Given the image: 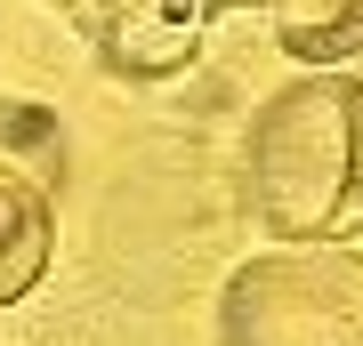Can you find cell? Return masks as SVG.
<instances>
[{"label":"cell","mask_w":363,"mask_h":346,"mask_svg":"<svg viewBox=\"0 0 363 346\" xmlns=\"http://www.w3.org/2000/svg\"><path fill=\"white\" fill-rule=\"evenodd\" d=\"M242 209L283 250L363 226V73L283 81L242 129Z\"/></svg>","instance_id":"1"},{"label":"cell","mask_w":363,"mask_h":346,"mask_svg":"<svg viewBox=\"0 0 363 346\" xmlns=\"http://www.w3.org/2000/svg\"><path fill=\"white\" fill-rule=\"evenodd\" d=\"M218 346H363V250L307 242L226 274Z\"/></svg>","instance_id":"2"},{"label":"cell","mask_w":363,"mask_h":346,"mask_svg":"<svg viewBox=\"0 0 363 346\" xmlns=\"http://www.w3.org/2000/svg\"><path fill=\"white\" fill-rule=\"evenodd\" d=\"M49 8L97 49L105 73L162 81V73L202 57V33L226 8H267V0H49Z\"/></svg>","instance_id":"3"},{"label":"cell","mask_w":363,"mask_h":346,"mask_svg":"<svg viewBox=\"0 0 363 346\" xmlns=\"http://www.w3.org/2000/svg\"><path fill=\"white\" fill-rule=\"evenodd\" d=\"M49 258H57V193L25 161L0 154V306L33 298Z\"/></svg>","instance_id":"4"},{"label":"cell","mask_w":363,"mask_h":346,"mask_svg":"<svg viewBox=\"0 0 363 346\" xmlns=\"http://www.w3.org/2000/svg\"><path fill=\"white\" fill-rule=\"evenodd\" d=\"M267 16H274V49L291 64L339 73L363 57V0H267Z\"/></svg>","instance_id":"5"},{"label":"cell","mask_w":363,"mask_h":346,"mask_svg":"<svg viewBox=\"0 0 363 346\" xmlns=\"http://www.w3.org/2000/svg\"><path fill=\"white\" fill-rule=\"evenodd\" d=\"M0 154L25 161L49 193H65L73 154H65V121H57L49 105H33V97H0Z\"/></svg>","instance_id":"6"}]
</instances>
